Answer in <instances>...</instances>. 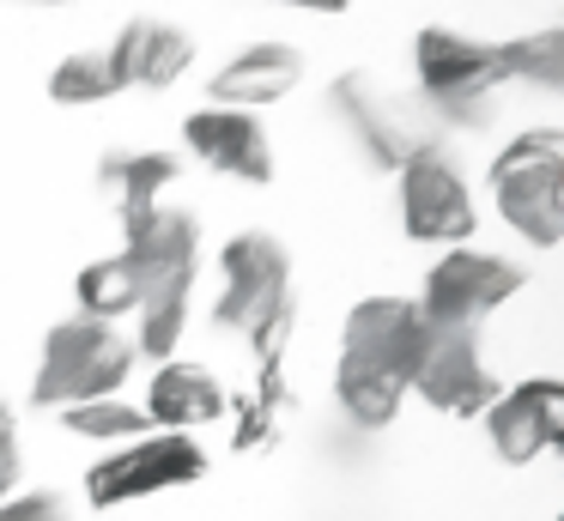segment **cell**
Returning a JSON list of instances; mask_svg holds the SVG:
<instances>
[{"label": "cell", "instance_id": "cell-12", "mask_svg": "<svg viewBox=\"0 0 564 521\" xmlns=\"http://www.w3.org/2000/svg\"><path fill=\"white\" fill-rule=\"evenodd\" d=\"M104 61H110L116 97L122 91H171L195 67V36L183 24H164V19H128L104 43Z\"/></svg>", "mask_w": 564, "mask_h": 521}, {"label": "cell", "instance_id": "cell-2", "mask_svg": "<svg viewBox=\"0 0 564 521\" xmlns=\"http://www.w3.org/2000/svg\"><path fill=\"white\" fill-rule=\"evenodd\" d=\"M140 351L122 322H98V315H67L43 339L37 376H31V406H79V400L122 394L134 376Z\"/></svg>", "mask_w": 564, "mask_h": 521}, {"label": "cell", "instance_id": "cell-9", "mask_svg": "<svg viewBox=\"0 0 564 521\" xmlns=\"http://www.w3.org/2000/svg\"><path fill=\"white\" fill-rule=\"evenodd\" d=\"M406 388H419V394L437 412H449V419H479L503 382H498V370H491L486 346H479V327L425 322V346H419V358H413Z\"/></svg>", "mask_w": 564, "mask_h": 521}, {"label": "cell", "instance_id": "cell-3", "mask_svg": "<svg viewBox=\"0 0 564 521\" xmlns=\"http://www.w3.org/2000/svg\"><path fill=\"white\" fill-rule=\"evenodd\" d=\"M491 206L528 249H558L564 242V133L522 128L491 158Z\"/></svg>", "mask_w": 564, "mask_h": 521}, {"label": "cell", "instance_id": "cell-19", "mask_svg": "<svg viewBox=\"0 0 564 521\" xmlns=\"http://www.w3.org/2000/svg\"><path fill=\"white\" fill-rule=\"evenodd\" d=\"M498 61L510 73V85H540V91H564V31L558 24H540L522 31L510 43H498Z\"/></svg>", "mask_w": 564, "mask_h": 521}, {"label": "cell", "instance_id": "cell-6", "mask_svg": "<svg viewBox=\"0 0 564 521\" xmlns=\"http://www.w3.org/2000/svg\"><path fill=\"white\" fill-rule=\"evenodd\" d=\"M394 206H401V230L413 242L455 249V242H474V230H479L474 182L462 176V164L449 158L443 140L419 145V152L394 170Z\"/></svg>", "mask_w": 564, "mask_h": 521}, {"label": "cell", "instance_id": "cell-22", "mask_svg": "<svg viewBox=\"0 0 564 521\" xmlns=\"http://www.w3.org/2000/svg\"><path fill=\"white\" fill-rule=\"evenodd\" d=\"M0 521H74V503L62 491H13L0 503Z\"/></svg>", "mask_w": 564, "mask_h": 521}, {"label": "cell", "instance_id": "cell-16", "mask_svg": "<svg viewBox=\"0 0 564 521\" xmlns=\"http://www.w3.org/2000/svg\"><path fill=\"white\" fill-rule=\"evenodd\" d=\"M147 419L152 431H188L195 436L200 424L225 419V382L207 370V363H188V358H164L159 370H152V388H147Z\"/></svg>", "mask_w": 564, "mask_h": 521}, {"label": "cell", "instance_id": "cell-20", "mask_svg": "<svg viewBox=\"0 0 564 521\" xmlns=\"http://www.w3.org/2000/svg\"><path fill=\"white\" fill-rule=\"evenodd\" d=\"M62 431L86 436V443H128V436H147L152 419L147 406H134L128 394H104V400H79V406H62Z\"/></svg>", "mask_w": 564, "mask_h": 521}, {"label": "cell", "instance_id": "cell-21", "mask_svg": "<svg viewBox=\"0 0 564 521\" xmlns=\"http://www.w3.org/2000/svg\"><path fill=\"white\" fill-rule=\"evenodd\" d=\"M50 97H55V104H67V109L110 104V97H116V79H110V61H104V48H74V55L55 61Z\"/></svg>", "mask_w": 564, "mask_h": 521}, {"label": "cell", "instance_id": "cell-17", "mask_svg": "<svg viewBox=\"0 0 564 521\" xmlns=\"http://www.w3.org/2000/svg\"><path fill=\"white\" fill-rule=\"evenodd\" d=\"M406 394H413L406 376L394 370V363H382V358L340 351V363H334V400H340V412L358 424V431H389V424L401 419Z\"/></svg>", "mask_w": 564, "mask_h": 521}, {"label": "cell", "instance_id": "cell-24", "mask_svg": "<svg viewBox=\"0 0 564 521\" xmlns=\"http://www.w3.org/2000/svg\"><path fill=\"white\" fill-rule=\"evenodd\" d=\"M273 7H292V12H316V19H340L352 0H273Z\"/></svg>", "mask_w": 564, "mask_h": 521}, {"label": "cell", "instance_id": "cell-10", "mask_svg": "<svg viewBox=\"0 0 564 521\" xmlns=\"http://www.w3.org/2000/svg\"><path fill=\"white\" fill-rule=\"evenodd\" d=\"M491 436V455L510 460V467H528L546 448H558L564 436V382L558 376H528V382H510L491 394V406L479 412Z\"/></svg>", "mask_w": 564, "mask_h": 521}, {"label": "cell", "instance_id": "cell-18", "mask_svg": "<svg viewBox=\"0 0 564 521\" xmlns=\"http://www.w3.org/2000/svg\"><path fill=\"white\" fill-rule=\"evenodd\" d=\"M74 303L79 315H98V322H128L140 310V267L128 249L116 254H98V261L79 267L74 279Z\"/></svg>", "mask_w": 564, "mask_h": 521}, {"label": "cell", "instance_id": "cell-25", "mask_svg": "<svg viewBox=\"0 0 564 521\" xmlns=\"http://www.w3.org/2000/svg\"><path fill=\"white\" fill-rule=\"evenodd\" d=\"M7 7H79V0H7Z\"/></svg>", "mask_w": 564, "mask_h": 521}, {"label": "cell", "instance_id": "cell-7", "mask_svg": "<svg viewBox=\"0 0 564 521\" xmlns=\"http://www.w3.org/2000/svg\"><path fill=\"white\" fill-rule=\"evenodd\" d=\"M195 479H207V448L188 431H147V436L116 443V455H104L86 473V503L122 509V503H140V497L176 491V485H195Z\"/></svg>", "mask_w": 564, "mask_h": 521}, {"label": "cell", "instance_id": "cell-1", "mask_svg": "<svg viewBox=\"0 0 564 521\" xmlns=\"http://www.w3.org/2000/svg\"><path fill=\"white\" fill-rule=\"evenodd\" d=\"M413 79H419V104L431 109L437 128L486 133L498 121V97L510 85V73L498 61V43L467 36L455 24H425L413 36Z\"/></svg>", "mask_w": 564, "mask_h": 521}, {"label": "cell", "instance_id": "cell-15", "mask_svg": "<svg viewBox=\"0 0 564 521\" xmlns=\"http://www.w3.org/2000/svg\"><path fill=\"white\" fill-rule=\"evenodd\" d=\"M419 346H425V315H419L413 297L377 291V297H358L352 310H346L340 351H365V358H382V363H394L401 376H413Z\"/></svg>", "mask_w": 564, "mask_h": 521}, {"label": "cell", "instance_id": "cell-4", "mask_svg": "<svg viewBox=\"0 0 564 521\" xmlns=\"http://www.w3.org/2000/svg\"><path fill=\"white\" fill-rule=\"evenodd\" d=\"M328 109L346 128V140L358 145V158H365L370 170H389V176L419 152V145L443 140V128L431 121V109L419 104V97L382 85L377 73H365V67L340 73V79L328 85Z\"/></svg>", "mask_w": 564, "mask_h": 521}, {"label": "cell", "instance_id": "cell-23", "mask_svg": "<svg viewBox=\"0 0 564 521\" xmlns=\"http://www.w3.org/2000/svg\"><path fill=\"white\" fill-rule=\"evenodd\" d=\"M19 479H25V460H19V412L0 400V503L19 491Z\"/></svg>", "mask_w": 564, "mask_h": 521}, {"label": "cell", "instance_id": "cell-8", "mask_svg": "<svg viewBox=\"0 0 564 521\" xmlns=\"http://www.w3.org/2000/svg\"><path fill=\"white\" fill-rule=\"evenodd\" d=\"M528 285V267L510 261L498 249H474V242H455L443 261H431L425 285H419V315L437 327H486L491 310L516 297Z\"/></svg>", "mask_w": 564, "mask_h": 521}, {"label": "cell", "instance_id": "cell-13", "mask_svg": "<svg viewBox=\"0 0 564 521\" xmlns=\"http://www.w3.org/2000/svg\"><path fill=\"white\" fill-rule=\"evenodd\" d=\"M310 55L285 36H261V43H243L219 73L207 79V104H231V109H273L304 85Z\"/></svg>", "mask_w": 564, "mask_h": 521}, {"label": "cell", "instance_id": "cell-5", "mask_svg": "<svg viewBox=\"0 0 564 521\" xmlns=\"http://www.w3.org/2000/svg\"><path fill=\"white\" fill-rule=\"evenodd\" d=\"M292 315V249L273 230H237L219 249V297L213 327L256 339L261 327Z\"/></svg>", "mask_w": 564, "mask_h": 521}, {"label": "cell", "instance_id": "cell-11", "mask_svg": "<svg viewBox=\"0 0 564 521\" xmlns=\"http://www.w3.org/2000/svg\"><path fill=\"white\" fill-rule=\"evenodd\" d=\"M183 145L200 158L207 170L237 182H273V140L261 128L256 109H231V104H200L195 116H183Z\"/></svg>", "mask_w": 564, "mask_h": 521}, {"label": "cell", "instance_id": "cell-14", "mask_svg": "<svg viewBox=\"0 0 564 521\" xmlns=\"http://www.w3.org/2000/svg\"><path fill=\"white\" fill-rule=\"evenodd\" d=\"M98 182L110 188V200H116L122 242H134L140 230L159 218L164 188H176V182H183V158L164 152V145H140V152H122V145H116V152H104Z\"/></svg>", "mask_w": 564, "mask_h": 521}]
</instances>
